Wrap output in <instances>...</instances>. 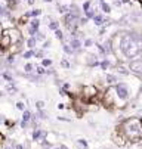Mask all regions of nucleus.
<instances>
[{"label":"nucleus","mask_w":142,"mask_h":149,"mask_svg":"<svg viewBox=\"0 0 142 149\" xmlns=\"http://www.w3.org/2000/svg\"><path fill=\"white\" fill-rule=\"evenodd\" d=\"M121 132L129 140H141L142 139V121L139 118H129L121 123Z\"/></svg>","instance_id":"obj_1"},{"label":"nucleus","mask_w":142,"mask_h":149,"mask_svg":"<svg viewBox=\"0 0 142 149\" xmlns=\"http://www.w3.org/2000/svg\"><path fill=\"white\" fill-rule=\"evenodd\" d=\"M121 50L125 52L126 56L133 58V56H136V55L139 53L141 47L135 43V40H133L130 36H126L123 40H121Z\"/></svg>","instance_id":"obj_2"},{"label":"nucleus","mask_w":142,"mask_h":149,"mask_svg":"<svg viewBox=\"0 0 142 149\" xmlns=\"http://www.w3.org/2000/svg\"><path fill=\"white\" fill-rule=\"evenodd\" d=\"M115 95L121 100H127V97H129V89H127V86H126L125 83H118L117 86H115Z\"/></svg>","instance_id":"obj_3"},{"label":"nucleus","mask_w":142,"mask_h":149,"mask_svg":"<svg viewBox=\"0 0 142 149\" xmlns=\"http://www.w3.org/2000/svg\"><path fill=\"white\" fill-rule=\"evenodd\" d=\"M130 71L135 72V74L142 75V61H139V59L132 61V62H130Z\"/></svg>","instance_id":"obj_4"},{"label":"nucleus","mask_w":142,"mask_h":149,"mask_svg":"<svg viewBox=\"0 0 142 149\" xmlns=\"http://www.w3.org/2000/svg\"><path fill=\"white\" fill-rule=\"evenodd\" d=\"M30 120H31V112L30 111H24L22 120H21V127H22V129H25V127H27V124H28Z\"/></svg>","instance_id":"obj_5"},{"label":"nucleus","mask_w":142,"mask_h":149,"mask_svg":"<svg viewBox=\"0 0 142 149\" xmlns=\"http://www.w3.org/2000/svg\"><path fill=\"white\" fill-rule=\"evenodd\" d=\"M43 136H46V133H45L42 129H36L34 133H33V140H40Z\"/></svg>","instance_id":"obj_6"},{"label":"nucleus","mask_w":142,"mask_h":149,"mask_svg":"<svg viewBox=\"0 0 142 149\" xmlns=\"http://www.w3.org/2000/svg\"><path fill=\"white\" fill-rule=\"evenodd\" d=\"M65 21H67L65 24H67V27H68L70 30H71V28H73V27L76 25V16H71V15H68Z\"/></svg>","instance_id":"obj_7"},{"label":"nucleus","mask_w":142,"mask_h":149,"mask_svg":"<svg viewBox=\"0 0 142 149\" xmlns=\"http://www.w3.org/2000/svg\"><path fill=\"white\" fill-rule=\"evenodd\" d=\"M83 92H85L86 96H95L96 95V89L95 87H85Z\"/></svg>","instance_id":"obj_8"},{"label":"nucleus","mask_w":142,"mask_h":149,"mask_svg":"<svg viewBox=\"0 0 142 149\" xmlns=\"http://www.w3.org/2000/svg\"><path fill=\"white\" fill-rule=\"evenodd\" d=\"M78 47H80V41H78L77 38H73V40H71V49L77 50Z\"/></svg>","instance_id":"obj_9"},{"label":"nucleus","mask_w":142,"mask_h":149,"mask_svg":"<svg viewBox=\"0 0 142 149\" xmlns=\"http://www.w3.org/2000/svg\"><path fill=\"white\" fill-rule=\"evenodd\" d=\"M37 27H38V21H37V19H34L33 22H31V28H30V33H31V34H34V31L37 30Z\"/></svg>","instance_id":"obj_10"},{"label":"nucleus","mask_w":142,"mask_h":149,"mask_svg":"<svg viewBox=\"0 0 142 149\" xmlns=\"http://www.w3.org/2000/svg\"><path fill=\"white\" fill-rule=\"evenodd\" d=\"M9 41H12V40L9 38V36H8V34H5V36H3V40H2V46H3V47H6V46L9 45Z\"/></svg>","instance_id":"obj_11"},{"label":"nucleus","mask_w":142,"mask_h":149,"mask_svg":"<svg viewBox=\"0 0 142 149\" xmlns=\"http://www.w3.org/2000/svg\"><path fill=\"white\" fill-rule=\"evenodd\" d=\"M107 80H108L110 83H117V77L113 75V74H108V75H107Z\"/></svg>","instance_id":"obj_12"},{"label":"nucleus","mask_w":142,"mask_h":149,"mask_svg":"<svg viewBox=\"0 0 142 149\" xmlns=\"http://www.w3.org/2000/svg\"><path fill=\"white\" fill-rule=\"evenodd\" d=\"M36 106H37V109L42 111V109L45 108V102H42V100H37V102H36Z\"/></svg>","instance_id":"obj_13"},{"label":"nucleus","mask_w":142,"mask_h":149,"mask_svg":"<svg viewBox=\"0 0 142 149\" xmlns=\"http://www.w3.org/2000/svg\"><path fill=\"white\" fill-rule=\"evenodd\" d=\"M93 19H95V24H98V25H101V24H102V16L96 15V16H93Z\"/></svg>","instance_id":"obj_14"},{"label":"nucleus","mask_w":142,"mask_h":149,"mask_svg":"<svg viewBox=\"0 0 142 149\" xmlns=\"http://www.w3.org/2000/svg\"><path fill=\"white\" fill-rule=\"evenodd\" d=\"M101 5H102V9H104V12H107V13L110 12V6H108L105 2H104V0H101Z\"/></svg>","instance_id":"obj_15"},{"label":"nucleus","mask_w":142,"mask_h":149,"mask_svg":"<svg viewBox=\"0 0 142 149\" xmlns=\"http://www.w3.org/2000/svg\"><path fill=\"white\" fill-rule=\"evenodd\" d=\"M77 143H78L80 146H83V148H87V142H86L85 139H78V140H77Z\"/></svg>","instance_id":"obj_16"},{"label":"nucleus","mask_w":142,"mask_h":149,"mask_svg":"<svg viewBox=\"0 0 142 149\" xmlns=\"http://www.w3.org/2000/svg\"><path fill=\"white\" fill-rule=\"evenodd\" d=\"M101 67H102V70H107L110 67V62L108 61H102V62H101Z\"/></svg>","instance_id":"obj_17"},{"label":"nucleus","mask_w":142,"mask_h":149,"mask_svg":"<svg viewBox=\"0 0 142 149\" xmlns=\"http://www.w3.org/2000/svg\"><path fill=\"white\" fill-rule=\"evenodd\" d=\"M24 71H25V72H31V71H33V65H31V63H27L25 68H24Z\"/></svg>","instance_id":"obj_18"},{"label":"nucleus","mask_w":142,"mask_h":149,"mask_svg":"<svg viewBox=\"0 0 142 149\" xmlns=\"http://www.w3.org/2000/svg\"><path fill=\"white\" fill-rule=\"evenodd\" d=\"M45 72H48V71H46L43 67H38V68H37V74H38V75H42V74H45Z\"/></svg>","instance_id":"obj_19"},{"label":"nucleus","mask_w":142,"mask_h":149,"mask_svg":"<svg viewBox=\"0 0 142 149\" xmlns=\"http://www.w3.org/2000/svg\"><path fill=\"white\" fill-rule=\"evenodd\" d=\"M24 106H25V105H24L22 102H18V103H16V108H18L19 111H24Z\"/></svg>","instance_id":"obj_20"},{"label":"nucleus","mask_w":142,"mask_h":149,"mask_svg":"<svg viewBox=\"0 0 142 149\" xmlns=\"http://www.w3.org/2000/svg\"><path fill=\"white\" fill-rule=\"evenodd\" d=\"M36 45V38H30L28 40V47H33Z\"/></svg>","instance_id":"obj_21"},{"label":"nucleus","mask_w":142,"mask_h":149,"mask_svg":"<svg viewBox=\"0 0 142 149\" xmlns=\"http://www.w3.org/2000/svg\"><path fill=\"white\" fill-rule=\"evenodd\" d=\"M33 55H34V53H33V50H28V52H25V53H24V58H27V59H28V58H31Z\"/></svg>","instance_id":"obj_22"},{"label":"nucleus","mask_w":142,"mask_h":149,"mask_svg":"<svg viewBox=\"0 0 142 149\" xmlns=\"http://www.w3.org/2000/svg\"><path fill=\"white\" fill-rule=\"evenodd\" d=\"M50 63H52V61H50V59H45V61H43V67H49Z\"/></svg>","instance_id":"obj_23"},{"label":"nucleus","mask_w":142,"mask_h":149,"mask_svg":"<svg viewBox=\"0 0 142 149\" xmlns=\"http://www.w3.org/2000/svg\"><path fill=\"white\" fill-rule=\"evenodd\" d=\"M42 146H43V148H50L52 145H50V142H46V140H45V142H42Z\"/></svg>","instance_id":"obj_24"},{"label":"nucleus","mask_w":142,"mask_h":149,"mask_svg":"<svg viewBox=\"0 0 142 149\" xmlns=\"http://www.w3.org/2000/svg\"><path fill=\"white\" fill-rule=\"evenodd\" d=\"M64 50H65L67 53H71V52H73V49H70V46H67V45H64Z\"/></svg>","instance_id":"obj_25"},{"label":"nucleus","mask_w":142,"mask_h":149,"mask_svg":"<svg viewBox=\"0 0 142 149\" xmlns=\"http://www.w3.org/2000/svg\"><path fill=\"white\" fill-rule=\"evenodd\" d=\"M55 36H56L58 38H62V33H61L59 30H56V33H55Z\"/></svg>","instance_id":"obj_26"},{"label":"nucleus","mask_w":142,"mask_h":149,"mask_svg":"<svg viewBox=\"0 0 142 149\" xmlns=\"http://www.w3.org/2000/svg\"><path fill=\"white\" fill-rule=\"evenodd\" d=\"M62 67H64V68H70V63H68L67 61H62Z\"/></svg>","instance_id":"obj_27"},{"label":"nucleus","mask_w":142,"mask_h":149,"mask_svg":"<svg viewBox=\"0 0 142 149\" xmlns=\"http://www.w3.org/2000/svg\"><path fill=\"white\" fill-rule=\"evenodd\" d=\"M31 15H33V16H37V15H40V10H33Z\"/></svg>","instance_id":"obj_28"},{"label":"nucleus","mask_w":142,"mask_h":149,"mask_svg":"<svg viewBox=\"0 0 142 149\" xmlns=\"http://www.w3.org/2000/svg\"><path fill=\"white\" fill-rule=\"evenodd\" d=\"M56 27H58V25H56L55 22H52V24H50V28H52V30H56Z\"/></svg>","instance_id":"obj_29"},{"label":"nucleus","mask_w":142,"mask_h":149,"mask_svg":"<svg viewBox=\"0 0 142 149\" xmlns=\"http://www.w3.org/2000/svg\"><path fill=\"white\" fill-rule=\"evenodd\" d=\"M89 5H90L89 2H86V3H85V10H86V12H87V8H89Z\"/></svg>","instance_id":"obj_30"},{"label":"nucleus","mask_w":142,"mask_h":149,"mask_svg":"<svg viewBox=\"0 0 142 149\" xmlns=\"http://www.w3.org/2000/svg\"><path fill=\"white\" fill-rule=\"evenodd\" d=\"M86 46H92V40H86Z\"/></svg>","instance_id":"obj_31"},{"label":"nucleus","mask_w":142,"mask_h":149,"mask_svg":"<svg viewBox=\"0 0 142 149\" xmlns=\"http://www.w3.org/2000/svg\"><path fill=\"white\" fill-rule=\"evenodd\" d=\"M8 61H9V62H10V63H13V62H15V58H12V56H10V58H9V59H8Z\"/></svg>","instance_id":"obj_32"},{"label":"nucleus","mask_w":142,"mask_h":149,"mask_svg":"<svg viewBox=\"0 0 142 149\" xmlns=\"http://www.w3.org/2000/svg\"><path fill=\"white\" fill-rule=\"evenodd\" d=\"M15 149H24V146L22 145H16V148Z\"/></svg>","instance_id":"obj_33"},{"label":"nucleus","mask_w":142,"mask_h":149,"mask_svg":"<svg viewBox=\"0 0 142 149\" xmlns=\"http://www.w3.org/2000/svg\"><path fill=\"white\" fill-rule=\"evenodd\" d=\"M59 148H61V149H68V148H67V146H65V145H61V146H59Z\"/></svg>","instance_id":"obj_34"},{"label":"nucleus","mask_w":142,"mask_h":149,"mask_svg":"<svg viewBox=\"0 0 142 149\" xmlns=\"http://www.w3.org/2000/svg\"><path fill=\"white\" fill-rule=\"evenodd\" d=\"M45 2H52V0H45Z\"/></svg>","instance_id":"obj_35"},{"label":"nucleus","mask_w":142,"mask_h":149,"mask_svg":"<svg viewBox=\"0 0 142 149\" xmlns=\"http://www.w3.org/2000/svg\"><path fill=\"white\" fill-rule=\"evenodd\" d=\"M56 149H61V148H56Z\"/></svg>","instance_id":"obj_36"},{"label":"nucleus","mask_w":142,"mask_h":149,"mask_svg":"<svg viewBox=\"0 0 142 149\" xmlns=\"http://www.w3.org/2000/svg\"><path fill=\"white\" fill-rule=\"evenodd\" d=\"M8 149H10V148H8Z\"/></svg>","instance_id":"obj_37"}]
</instances>
